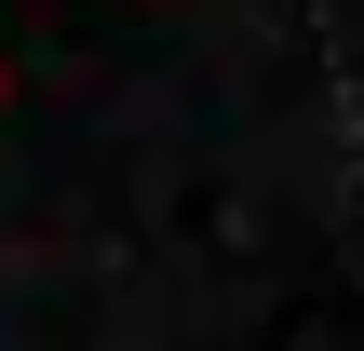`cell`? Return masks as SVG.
<instances>
[{"label": "cell", "instance_id": "cell-1", "mask_svg": "<svg viewBox=\"0 0 364 351\" xmlns=\"http://www.w3.org/2000/svg\"><path fill=\"white\" fill-rule=\"evenodd\" d=\"M0 95H14V81H0Z\"/></svg>", "mask_w": 364, "mask_h": 351}]
</instances>
